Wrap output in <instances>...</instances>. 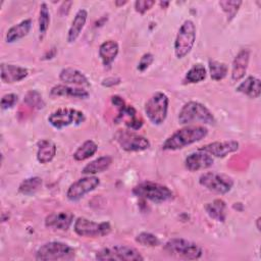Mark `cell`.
<instances>
[{
    "label": "cell",
    "instance_id": "obj_1",
    "mask_svg": "<svg viewBox=\"0 0 261 261\" xmlns=\"http://www.w3.org/2000/svg\"><path fill=\"white\" fill-rule=\"evenodd\" d=\"M208 135V128L204 125L190 124L176 129L162 144L166 151H176L203 140Z\"/></svg>",
    "mask_w": 261,
    "mask_h": 261
},
{
    "label": "cell",
    "instance_id": "obj_2",
    "mask_svg": "<svg viewBox=\"0 0 261 261\" xmlns=\"http://www.w3.org/2000/svg\"><path fill=\"white\" fill-rule=\"evenodd\" d=\"M177 120L182 125H190L195 122L203 124H214L216 122L212 111L198 101H189L184 104L178 112Z\"/></svg>",
    "mask_w": 261,
    "mask_h": 261
},
{
    "label": "cell",
    "instance_id": "obj_3",
    "mask_svg": "<svg viewBox=\"0 0 261 261\" xmlns=\"http://www.w3.org/2000/svg\"><path fill=\"white\" fill-rule=\"evenodd\" d=\"M132 193L144 200H149L156 204H161L173 199V192L167 187L159 182L143 181L133 188Z\"/></svg>",
    "mask_w": 261,
    "mask_h": 261
},
{
    "label": "cell",
    "instance_id": "obj_4",
    "mask_svg": "<svg viewBox=\"0 0 261 261\" xmlns=\"http://www.w3.org/2000/svg\"><path fill=\"white\" fill-rule=\"evenodd\" d=\"M74 248L63 242L52 241L41 245L36 251L35 258L39 261H56L70 260L74 258Z\"/></svg>",
    "mask_w": 261,
    "mask_h": 261
},
{
    "label": "cell",
    "instance_id": "obj_5",
    "mask_svg": "<svg viewBox=\"0 0 261 261\" xmlns=\"http://www.w3.org/2000/svg\"><path fill=\"white\" fill-rule=\"evenodd\" d=\"M163 249L168 255L186 260H196L203 255V249L198 244L182 238L169 239Z\"/></svg>",
    "mask_w": 261,
    "mask_h": 261
},
{
    "label": "cell",
    "instance_id": "obj_6",
    "mask_svg": "<svg viewBox=\"0 0 261 261\" xmlns=\"http://www.w3.org/2000/svg\"><path fill=\"white\" fill-rule=\"evenodd\" d=\"M196 25L192 20L187 19L181 23L173 45L174 55L177 59H182L192 51L196 42Z\"/></svg>",
    "mask_w": 261,
    "mask_h": 261
},
{
    "label": "cell",
    "instance_id": "obj_7",
    "mask_svg": "<svg viewBox=\"0 0 261 261\" xmlns=\"http://www.w3.org/2000/svg\"><path fill=\"white\" fill-rule=\"evenodd\" d=\"M169 98L163 92H155L145 103L144 110L150 120L155 125L162 124L168 112Z\"/></svg>",
    "mask_w": 261,
    "mask_h": 261
},
{
    "label": "cell",
    "instance_id": "obj_8",
    "mask_svg": "<svg viewBox=\"0 0 261 261\" xmlns=\"http://www.w3.org/2000/svg\"><path fill=\"white\" fill-rule=\"evenodd\" d=\"M96 260L100 261H143L144 257L135 248L125 245H113L102 248L95 255Z\"/></svg>",
    "mask_w": 261,
    "mask_h": 261
},
{
    "label": "cell",
    "instance_id": "obj_9",
    "mask_svg": "<svg viewBox=\"0 0 261 261\" xmlns=\"http://www.w3.org/2000/svg\"><path fill=\"white\" fill-rule=\"evenodd\" d=\"M47 119L54 128L61 129L69 125L82 124L86 120V116L81 110L69 107H60L51 112Z\"/></svg>",
    "mask_w": 261,
    "mask_h": 261
},
{
    "label": "cell",
    "instance_id": "obj_10",
    "mask_svg": "<svg viewBox=\"0 0 261 261\" xmlns=\"http://www.w3.org/2000/svg\"><path fill=\"white\" fill-rule=\"evenodd\" d=\"M199 184L214 194L224 195L232 189L233 179L224 173L207 171L200 175Z\"/></svg>",
    "mask_w": 261,
    "mask_h": 261
},
{
    "label": "cell",
    "instance_id": "obj_11",
    "mask_svg": "<svg viewBox=\"0 0 261 261\" xmlns=\"http://www.w3.org/2000/svg\"><path fill=\"white\" fill-rule=\"evenodd\" d=\"M73 230L80 237L100 238L110 233L111 225L107 221L96 222L86 217H77L73 222Z\"/></svg>",
    "mask_w": 261,
    "mask_h": 261
},
{
    "label": "cell",
    "instance_id": "obj_12",
    "mask_svg": "<svg viewBox=\"0 0 261 261\" xmlns=\"http://www.w3.org/2000/svg\"><path fill=\"white\" fill-rule=\"evenodd\" d=\"M115 140L120 148L126 152H142L150 148V141L139 134L132 130H118Z\"/></svg>",
    "mask_w": 261,
    "mask_h": 261
},
{
    "label": "cell",
    "instance_id": "obj_13",
    "mask_svg": "<svg viewBox=\"0 0 261 261\" xmlns=\"http://www.w3.org/2000/svg\"><path fill=\"white\" fill-rule=\"evenodd\" d=\"M100 185V179L96 175H85L73 181L66 191V198L71 202H76L87 194L93 192Z\"/></svg>",
    "mask_w": 261,
    "mask_h": 261
},
{
    "label": "cell",
    "instance_id": "obj_14",
    "mask_svg": "<svg viewBox=\"0 0 261 261\" xmlns=\"http://www.w3.org/2000/svg\"><path fill=\"white\" fill-rule=\"evenodd\" d=\"M240 148V144L234 140H225V141H215L209 144L200 147L199 149L207 152L212 157L224 158L228 154L234 153Z\"/></svg>",
    "mask_w": 261,
    "mask_h": 261
},
{
    "label": "cell",
    "instance_id": "obj_15",
    "mask_svg": "<svg viewBox=\"0 0 261 261\" xmlns=\"http://www.w3.org/2000/svg\"><path fill=\"white\" fill-rule=\"evenodd\" d=\"M213 163L214 157L201 149L190 153L185 159V166L189 171L204 170L211 167Z\"/></svg>",
    "mask_w": 261,
    "mask_h": 261
},
{
    "label": "cell",
    "instance_id": "obj_16",
    "mask_svg": "<svg viewBox=\"0 0 261 261\" xmlns=\"http://www.w3.org/2000/svg\"><path fill=\"white\" fill-rule=\"evenodd\" d=\"M74 215L70 211H58L46 216L44 223L47 228L54 230H67L73 223Z\"/></svg>",
    "mask_w": 261,
    "mask_h": 261
},
{
    "label": "cell",
    "instance_id": "obj_17",
    "mask_svg": "<svg viewBox=\"0 0 261 261\" xmlns=\"http://www.w3.org/2000/svg\"><path fill=\"white\" fill-rule=\"evenodd\" d=\"M250 55H251V51L248 48H245V49H241L238 52V54L234 56L231 63V71H230V77L232 82L237 83L245 77L248 66H249Z\"/></svg>",
    "mask_w": 261,
    "mask_h": 261
},
{
    "label": "cell",
    "instance_id": "obj_18",
    "mask_svg": "<svg viewBox=\"0 0 261 261\" xmlns=\"http://www.w3.org/2000/svg\"><path fill=\"white\" fill-rule=\"evenodd\" d=\"M0 70L1 81L4 84L18 83L25 79L29 74V70L25 67L4 62L1 63Z\"/></svg>",
    "mask_w": 261,
    "mask_h": 261
},
{
    "label": "cell",
    "instance_id": "obj_19",
    "mask_svg": "<svg viewBox=\"0 0 261 261\" xmlns=\"http://www.w3.org/2000/svg\"><path fill=\"white\" fill-rule=\"evenodd\" d=\"M59 80L67 85H72L75 87H90L88 77L81 70L73 67L62 68L59 72Z\"/></svg>",
    "mask_w": 261,
    "mask_h": 261
},
{
    "label": "cell",
    "instance_id": "obj_20",
    "mask_svg": "<svg viewBox=\"0 0 261 261\" xmlns=\"http://www.w3.org/2000/svg\"><path fill=\"white\" fill-rule=\"evenodd\" d=\"M50 95L53 97H70V98L86 99L89 97L90 94L85 88L59 84L51 88Z\"/></svg>",
    "mask_w": 261,
    "mask_h": 261
},
{
    "label": "cell",
    "instance_id": "obj_21",
    "mask_svg": "<svg viewBox=\"0 0 261 261\" xmlns=\"http://www.w3.org/2000/svg\"><path fill=\"white\" fill-rule=\"evenodd\" d=\"M118 52H119V45L114 40L104 41L99 46V50H98L99 57L102 61V64L107 68L111 67V64L117 57Z\"/></svg>",
    "mask_w": 261,
    "mask_h": 261
},
{
    "label": "cell",
    "instance_id": "obj_22",
    "mask_svg": "<svg viewBox=\"0 0 261 261\" xmlns=\"http://www.w3.org/2000/svg\"><path fill=\"white\" fill-rule=\"evenodd\" d=\"M88 18V11L84 8L79 9L71 21V24L67 31L66 40L68 43H73L80 37L82 31L85 28Z\"/></svg>",
    "mask_w": 261,
    "mask_h": 261
},
{
    "label": "cell",
    "instance_id": "obj_23",
    "mask_svg": "<svg viewBox=\"0 0 261 261\" xmlns=\"http://www.w3.org/2000/svg\"><path fill=\"white\" fill-rule=\"evenodd\" d=\"M56 144L49 139H41L37 143V160L41 164L51 162L56 155Z\"/></svg>",
    "mask_w": 261,
    "mask_h": 261
},
{
    "label": "cell",
    "instance_id": "obj_24",
    "mask_svg": "<svg viewBox=\"0 0 261 261\" xmlns=\"http://www.w3.org/2000/svg\"><path fill=\"white\" fill-rule=\"evenodd\" d=\"M236 91L251 99H257L261 95V81L254 75H249L239 84Z\"/></svg>",
    "mask_w": 261,
    "mask_h": 261
},
{
    "label": "cell",
    "instance_id": "obj_25",
    "mask_svg": "<svg viewBox=\"0 0 261 261\" xmlns=\"http://www.w3.org/2000/svg\"><path fill=\"white\" fill-rule=\"evenodd\" d=\"M112 161H113V159L109 155L100 156V157L90 161L89 163H87L83 167L82 173L84 175H95L97 173H101L110 167V165L112 164Z\"/></svg>",
    "mask_w": 261,
    "mask_h": 261
},
{
    "label": "cell",
    "instance_id": "obj_26",
    "mask_svg": "<svg viewBox=\"0 0 261 261\" xmlns=\"http://www.w3.org/2000/svg\"><path fill=\"white\" fill-rule=\"evenodd\" d=\"M31 29H32V19L25 18L8 29L6 36H5V40L9 44L14 43V42L24 38L25 36H28Z\"/></svg>",
    "mask_w": 261,
    "mask_h": 261
},
{
    "label": "cell",
    "instance_id": "obj_27",
    "mask_svg": "<svg viewBox=\"0 0 261 261\" xmlns=\"http://www.w3.org/2000/svg\"><path fill=\"white\" fill-rule=\"evenodd\" d=\"M204 209L208 216L218 222H224L226 219V203L222 199H215L206 203Z\"/></svg>",
    "mask_w": 261,
    "mask_h": 261
},
{
    "label": "cell",
    "instance_id": "obj_28",
    "mask_svg": "<svg viewBox=\"0 0 261 261\" xmlns=\"http://www.w3.org/2000/svg\"><path fill=\"white\" fill-rule=\"evenodd\" d=\"M98 150V145L93 140H87L73 152L72 156L75 161H84L92 157Z\"/></svg>",
    "mask_w": 261,
    "mask_h": 261
},
{
    "label": "cell",
    "instance_id": "obj_29",
    "mask_svg": "<svg viewBox=\"0 0 261 261\" xmlns=\"http://www.w3.org/2000/svg\"><path fill=\"white\" fill-rule=\"evenodd\" d=\"M43 180L40 176H31L24 178L18 186V193L24 196L34 195L42 187Z\"/></svg>",
    "mask_w": 261,
    "mask_h": 261
},
{
    "label": "cell",
    "instance_id": "obj_30",
    "mask_svg": "<svg viewBox=\"0 0 261 261\" xmlns=\"http://www.w3.org/2000/svg\"><path fill=\"white\" fill-rule=\"evenodd\" d=\"M207 76V69L202 63L194 64L185 75V83L196 84L204 81Z\"/></svg>",
    "mask_w": 261,
    "mask_h": 261
},
{
    "label": "cell",
    "instance_id": "obj_31",
    "mask_svg": "<svg viewBox=\"0 0 261 261\" xmlns=\"http://www.w3.org/2000/svg\"><path fill=\"white\" fill-rule=\"evenodd\" d=\"M49 25H50V11L47 3L42 2L40 4L39 18H38V29H39L40 39H43V37L46 35L49 29Z\"/></svg>",
    "mask_w": 261,
    "mask_h": 261
},
{
    "label": "cell",
    "instance_id": "obj_32",
    "mask_svg": "<svg viewBox=\"0 0 261 261\" xmlns=\"http://www.w3.org/2000/svg\"><path fill=\"white\" fill-rule=\"evenodd\" d=\"M208 67L210 77L214 81H221L228 73V67L224 62H220L217 60H209Z\"/></svg>",
    "mask_w": 261,
    "mask_h": 261
},
{
    "label": "cell",
    "instance_id": "obj_33",
    "mask_svg": "<svg viewBox=\"0 0 261 261\" xmlns=\"http://www.w3.org/2000/svg\"><path fill=\"white\" fill-rule=\"evenodd\" d=\"M218 4L222 8L223 12L226 14L227 21H231L236 17L237 13L239 12L243 2L239 0H224V1H219Z\"/></svg>",
    "mask_w": 261,
    "mask_h": 261
},
{
    "label": "cell",
    "instance_id": "obj_34",
    "mask_svg": "<svg viewBox=\"0 0 261 261\" xmlns=\"http://www.w3.org/2000/svg\"><path fill=\"white\" fill-rule=\"evenodd\" d=\"M23 102L37 110L43 109L45 107V101L42 97V95L37 91V90H31L29 92H27L24 98H23Z\"/></svg>",
    "mask_w": 261,
    "mask_h": 261
},
{
    "label": "cell",
    "instance_id": "obj_35",
    "mask_svg": "<svg viewBox=\"0 0 261 261\" xmlns=\"http://www.w3.org/2000/svg\"><path fill=\"white\" fill-rule=\"evenodd\" d=\"M136 242L144 247H156L159 245V239L152 232L142 231L137 234Z\"/></svg>",
    "mask_w": 261,
    "mask_h": 261
},
{
    "label": "cell",
    "instance_id": "obj_36",
    "mask_svg": "<svg viewBox=\"0 0 261 261\" xmlns=\"http://www.w3.org/2000/svg\"><path fill=\"white\" fill-rule=\"evenodd\" d=\"M18 101V96L14 93H9V94H5L2 96L1 98V102H0V106L2 110H6L9 108H12Z\"/></svg>",
    "mask_w": 261,
    "mask_h": 261
},
{
    "label": "cell",
    "instance_id": "obj_37",
    "mask_svg": "<svg viewBox=\"0 0 261 261\" xmlns=\"http://www.w3.org/2000/svg\"><path fill=\"white\" fill-rule=\"evenodd\" d=\"M135 10L141 14L146 13L148 10H150L154 5V0H137L135 3Z\"/></svg>",
    "mask_w": 261,
    "mask_h": 261
},
{
    "label": "cell",
    "instance_id": "obj_38",
    "mask_svg": "<svg viewBox=\"0 0 261 261\" xmlns=\"http://www.w3.org/2000/svg\"><path fill=\"white\" fill-rule=\"evenodd\" d=\"M154 61V56L152 53H145L142 55V57L140 58L139 62H138V66L137 69L139 71H145Z\"/></svg>",
    "mask_w": 261,
    "mask_h": 261
},
{
    "label": "cell",
    "instance_id": "obj_39",
    "mask_svg": "<svg viewBox=\"0 0 261 261\" xmlns=\"http://www.w3.org/2000/svg\"><path fill=\"white\" fill-rule=\"evenodd\" d=\"M120 82H121V79L118 76H108V77L104 79L101 84L103 87L109 88V87H114V86L120 84Z\"/></svg>",
    "mask_w": 261,
    "mask_h": 261
},
{
    "label": "cell",
    "instance_id": "obj_40",
    "mask_svg": "<svg viewBox=\"0 0 261 261\" xmlns=\"http://www.w3.org/2000/svg\"><path fill=\"white\" fill-rule=\"evenodd\" d=\"M111 103L117 108L118 112L121 111V110L126 106L124 100H123L120 96H118V95H113V96L111 97Z\"/></svg>",
    "mask_w": 261,
    "mask_h": 261
},
{
    "label": "cell",
    "instance_id": "obj_41",
    "mask_svg": "<svg viewBox=\"0 0 261 261\" xmlns=\"http://www.w3.org/2000/svg\"><path fill=\"white\" fill-rule=\"evenodd\" d=\"M127 3V1H115V5L116 6H122V5H124V4H126Z\"/></svg>",
    "mask_w": 261,
    "mask_h": 261
},
{
    "label": "cell",
    "instance_id": "obj_42",
    "mask_svg": "<svg viewBox=\"0 0 261 261\" xmlns=\"http://www.w3.org/2000/svg\"><path fill=\"white\" fill-rule=\"evenodd\" d=\"M159 4H160L161 7H166V6L169 5V2H167V1H166V2H162V1H161V2H159Z\"/></svg>",
    "mask_w": 261,
    "mask_h": 261
},
{
    "label": "cell",
    "instance_id": "obj_43",
    "mask_svg": "<svg viewBox=\"0 0 261 261\" xmlns=\"http://www.w3.org/2000/svg\"><path fill=\"white\" fill-rule=\"evenodd\" d=\"M259 221H260V217H258V218L256 219V224H257V229H258V230H260V225H259Z\"/></svg>",
    "mask_w": 261,
    "mask_h": 261
}]
</instances>
